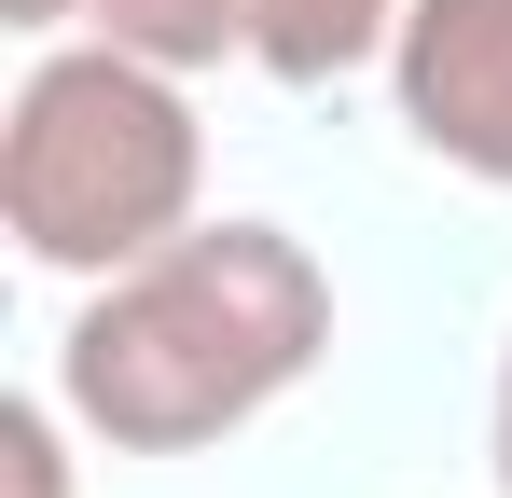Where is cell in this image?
I'll return each mask as SVG.
<instances>
[{"label":"cell","instance_id":"1","mask_svg":"<svg viewBox=\"0 0 512 498\" xmlns=\"http://www.w3.org/2000/svg\"><path fill=\"white\" fill-rule=\"evenodd\" d=\"M333 346V277L291 222H180L125 277H84V319L56 346V402L111 457H194L291 402Z\"/></svg>","mask_w":512,"mask_h":498},{"label":"cell","instance_id":"2","mask_svg":"<svg viewBox=\"0 0 512 498\" xmlns=\"http://www.w3.org/2000/svg\"><path fill=\"white\" fill-rule=\"evenodd\" d=\"M208 194V125L180 70L125 56V42H56L28 56L14 111H0V236L42 277H125L139 249H167Z\"/></svg>","mask_w":512,"mask_h":498},{"label":"cell","instance_id":"3","mask_svg":"<svg viewBox=\"0 0 512 498\" xmlns=\"http://www.w3.org/2000/svg\"><path fill=\"white\" fill-rule=\"evenodd\" d=\"M388 97H402L416 153L512 194V0H402Z\"/></svg>","mask_w":512,"mask_h":498},{"label":"cell","instance_id":"4","mask_svg":"<svg viewBox=\"0 0 512 498\" xmlns=\"http://www.w3.org/2000/svg\"><path fill=\"white\" fill-rule=\"evenodd\" d=\"M402 42V0H250V70L277 83H346Z\"/></svg>","mask_w":512,"mask_h":498},{"label":"cell","instance_id":"5","mask_svg":"<svg viewBox=\"0 0 512 498\" xmlns=\"http://www.w3.org/2000/svg\"><path fill=\"white\" fill-rule=\"evenodd\" d=\"M97 42H125V56H153V70H222V56H250V0H84Z\"/></svg>","mask_w":512,"mask_h":498},{"label":"cell","instance_id":"6","mask_svg":"<svg viewBox=\"0 0 512 498\" xmlns=\"http://www.w3.org/2000/svg\"><path fill=\"white\" fill-rule=\"evenodd\" d=\"M70 14H84V0H0V28H28V42H42V28H70Z\"/></svg>","mask_w":512,"mask_h":498},{"label":"cell","instance_id":"7","mask_svg":"<svg viewBox=\"0 0 512 498\" xmlns=\"http://www.w3.org/2000/svg\"><path fill=\"white\" fill-rule=\"evenodd\" d=\"M499 498H512V346H499Z\"/></svg>","mask_w":512,"mask_h":498}]
</instances>
